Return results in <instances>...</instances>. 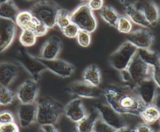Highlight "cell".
I'll use <instances>...</instances> for the list:
<instances>
[{"label": "cell", "mask_w": 160, "mask_h": 132, "mask_svg": "<svg viewBox=\"0 0 160 132\" xmlns=\"http://www.w3.org/2000/svg\"><path fill=\"white\" fill-rule=\"evenodd\" d=\"M14 100V93L8 87H0V105L6 106L11 104Z\"/></svg>", "instance_id": "31"}, {"label": "cell", "mask_w": 160, "mask_h": 132, "mask_svg": "<svg viewBox=\"0 0 160 132\" xmlns=\"http://www.w3.org/2000/svg\"><path fill=\"white\" fill-rule=\"evenodd\" d=\"M76 38L80 46L82 47H88L91 42V33L85 31L79 30Z\"/></svg>", "instance_id": "32"}, {"label": "cell", "mask_w": 160, "mask_h": 132, "mask_svg": "<svg viewBox=\"0 0 160 132\" xmlns=\"http://www.w3.org/2000/svg\"><path fill=\"white\" fill-rule=\"evenodd\" d=\"M159 124H160V119H159Z\"/></svg>", "instance_id": "47"}, {"label": "cell", "mask_w": 160, "mask_h": 132, "mask_svg": "<svg viewBox=\"0 0 160 132\" xmlns=\"http://www.w3.org/2000/svg\"><path fill=\"white\" fill-rule=\"evenodd\" d=\"M82 78L86 83L98 87L101 82V72L99 68L92 64L88 66L82 72Z\"/></svg>", "instance_id": "22"}, {"label": "cell", "mask_w": 160, "mask_h": 132, "mask_svg": "<svg viewBox=\"0 0 160 132\" xmlns=\"http://www.w3.org/2000/svg\"><path fill=\"white\" fill-rule=\"evenodd\" d=\"M152 105H154L160 112V92H158L157 93Z\"/></svg>", "instance_id": "42"}, {"label": "cell", "mask_w": 160, "mask_h": 132, "mask_svg": "<svg viewBox=\"0 0 160 132\" xmlns=\"http://www.w3.org/2000/svg\"><path fill=\"white\" fill-rule=\"evenodd\" d=\"M37 37L29 29H23L19 35V42L24 47H31L35 44Z\"/></svg>", "instance_id": "28"}, {"label": "cell", "mask_w": 160, "mask_h": 132, "mask_svg": "<svg viewBox=\"0 0 160 132\" xmlns=\"http://www.w3.org/2000/svg\"><path fill=\"white\" fill-rule=\"evenodd\" d=\"M159 132H160V131H159Z\"/></svg>", "instance_id": "51"}, {"label": "cell", "mask_w": 160, "mask_h": 132, "mask_svg": "<svg viewBox=\"0 0 160 132\" xmlns=\"http://www.w3.org/2000/svg\"><path fill=\"white\" fill-rule=\"evenodd\" d=\"M35 21V18L33 17L30 11H19L16 16L15 19L16 24L19 26L22 30H30Z\"/></svg>", "instance_id": "27"}, {"label": "cell", "mask_w": 160, "mask_h": 132, "mask_svg": "<svg viewBox=\"0 0 160 132\" xmlns=\"http://www.w3.org/2000/svg\"><path fill=\"white\" fill-rule=\"evenodd\" d=\"M137 55L147 65L154 67L160 64V54L150 49H138Z\"/></svg>", "instance_id": "24"}, {"label": "cell", "mask_w": 160, "mask_h": 132, "mask_svg": "<svg viewBox=\"0 0 160 132\" xmlns=\"http://www.w3.org/2000/svg\"><path fill=\"white\" fill-rule=\"evenodd\" d=\"M152 68V78L158 88H160V64Z\"/></svg>", "instance_id": "39"}, {"label": "cell", "mask_w": 160, "mask_h": 132, "mask_svg": "<svg viewBox=\"0 0 160 132\" xmlns=\"http://www.w3.org/2000/svg\"><path fill=\"white\" fill-rule=\"evenodd\" d=\"M132 131L133 130L129 128V127H128V126L119 128L118 130H116V132H132Z\"/></svg>", "instance_id": "43"}, {"label": "cell", "mask_w": 160, "mask_h": 132, "mask_svg": "<svg viewBox=\"0 0 160 132\" xmlns=\"http://www.w3.org/2000/svg\"><path fill=\"white\" fill-rule=\"evenodd\" d=\"M119 1L120 2L122 3V4H124V3L126 2V0H119Z\"/></svg>", "instance_id": "45"}, {"label": "cell", "mask_w": 160, "mask_h": 132, "mask_svg": "<svg viewBox=\"0 0 160 132\" xmlns=\"http://www.w3.org/2000/svg\"><path fill=\"white\" fill-rule=\"evenodd\" d=\"M67 92L79 98H99L103 95V91L98 87H94L84 80L74 81L67 87Z\"/></svg>", "instance_id": "9"}, {"label": "cell", "mask_w": 160, "mask_h": 132, "mask_svg": "<svg viewBox=\"0 0 160 132\" xmlns=\"http://www.w3.org/2000/svg\"><path fill=\"white\" fill-rule=\"evenodd\" d=\"M94 108L98 111L100 118L114 129L118 130L128 126L123 115L115 111L107 103H96Z\"/></svg>", "instance_id": "8"}, {"label": "cell", "mask_w": 160, "mask_h": 132, "mask_svg": "<svg viewBox=\"0 0 160 132\" xmlns=\"http://www.w3.org/2000/svg\"><path fill=\"white\" fill-rule=\"evenodd\" d=\"M134 132H154V131L149 126V125L141 123L137 126L134 130Z\"/></svg>", "instance_id": "40"}, {"label": "cell", "mask_w": 160, "mask_h": 132, "mask_svg": "<svg viewBox=\"0 0 160 132\" xmlns=\"http://www.w3.org/2000/svg\"><path fill=\"white\" fill-rule=\"evenodd\" d=\"M19 9L12 0L0 4V18L11 20L15 22Z\"/></svg>", "instance_id": "26"}, {"label": "cell", "mask_w": 160, "mask_h": 132, "mask_svg": "<svg viewBox=\"0 0 160 132\" xmlns=\"http://www.w3.org/2000/svg\"><path fill=\"white\" fill-rule=\"evenodd\" d=\"M64 113L71 121L78 123L88 114L82 100L76 97L71 100L64 108Z\"/></svg>", "instance_id": "16"}, {"label": "cell", "mask_w": 160, "mask_h": 132, "mask_svg": "<svg viewBox=\"0 0 160 132\" xmlns=\"http://www.w3.org/2000/svg\"><path fill=\"white\" fill-rule=\"evenodd\" d=\"M27 1H32V0H27Z\"/></svg>", "instance_id": "48"}, {"label": "cell", "mask_w": 160, "mask_h": 132, "mask_svg": "<svg viewBox=\"0 0 160 132\" xmlns=\"http://www.w3.org/2000/svg\"><path fill=\"white\" fill-rule=\"evenodd\" d=\"M13 122H14V117L10 111H3L0 112V125H4Z\"/></svg>", "instance_id": "36"}, {"label": "cell", "mask_w": 160, "mask_h": 132, "mask_svg": "<svg viewBox=\"0 0 160 132\" xmlns=\"http://www.w3.org/2000/svg\"><path fill=\"white\" fill-rule=\"evenodd\" d=\"M81 1H88V0H79Z\"/></svg>", "instance_id": "46"}, {"label": "cell", "mask_w": 160, "mask_h": 132, "mask_svg": "<svg viewBox=\"0 0 160 132\" xmlns=\"http://www.w3.org/2000/svg\"><path fill=\"white\" fill-rule=\"evenodd\" d=\"M106 103L122 115L139 116L145 105L132 89L112 86L103 91Z\"/></svg>", "instance_id": "1"}, {"label": "cell", "mask_w": 160, "mask_h": 132, "mask_svg": "<svg viewBox=\"0 0 160 132\" xmlns=\"http://www.w3.org/2000/svg\"><path fill=\"white\" fill-rule=\"evenodd\" d=\"M39 93V86L37 82L29 79L24 82L16 92V97L21 103L35 102Z\"/></svg>", "instance_id": "14"}, {"label": "cell", "mask_w": 160, "mask_h": 132, "mask_svg": "<svg viewBox=\"0 0 160 132\" xmlns=\"http://www.w3.org/2000/svg\"><path fill=\"white\" fill-rule=\"evenodd\" d=\"M124 12L126 16L128 17L132 23L146 29L151 27L150 24L146 21L141 11L136 7L133 3L126 4L124 7Z\"/></svg>", "instance_id": "20"}, {"label": "cell", "mask_w": 160, "mask_h": 132, "mask_svg": "<svg viewBox=\"0 0 160 132\" xmlns=\"http://www.w3.org/2000/svg\"><path fill=\"white\" fill-rule=\"evenodd\" d=\"M99 118L98 111L94 109L88 113L80 121L77 123V132H92L96 120Z\"/></svg>", "instance_id": "21"}, {"label": "cell", "mask_w": 160, "mask_h": 132, "mask_svg": "<svg viewBox=\"0 0 160 132\" xmlns=\"http://www.w3.org/2000/svg\"><path fill=\"white\" fill-rule=\"evenodd\" d=\"M132 89L146 106L153 103L158 92V87L152 78L142 81Z\"/></svg>", "instance_id": "11"}, {"label": "cell", "mask_w": 160, "mask_h": 132, "mask_svg": "<svg viewBox=\"0 0 160 132\" xmlns=\"http://www.w3.org/2000/svg\"><path fill=\"white\" fill-rule=\"evenodd\" d=\"M36 59L44 65L46 70L60 77H69L74 72V66L64 60L57 58L52 60H44L39 57H36Z\"/></svg>", "instance_id": "10"}, {"label": "cell", "mask_w": 160, "mask_h": 132, "mask_svg": "<svg viewBox=\"0 0 160 132\" xmlns=\"http://www.w3.org/2000/svg\"><path fill=\"white\" fill-rule=\"evenodd\" d=\"M41 128L44 132H58L54 125H44L41 126Z\"/></svg>", "instance_id": "41"}, {"label": "cell", "mask_w": 160, "mask_h": 132, "mask_svg": "<svg viewBox=\"0 0 160 132\" xmlns=\"http://www.w3.org/2000/svg\"><path fill=\"white\" fill-rule=\"evenodd\" d=\"M133 23L126 16H120L116 25V29L120 32L128 34L132 31Z\"/></svg>", "instance_id": "29"}, {"label": "cell", "mask_w": 160, "mask_h": 132, "mask_svg": "<svg viewBox=\"0 0 160 132\" xmlns=\"http://www.w3.org/2000/svg\"><path fill=\"white\" fill-rule=\"evenodd\" d=\"M99 15L101 19L108 24L113 27H116L120 15L114 8L109 6H104L99 11Z\"/></svg>", "instance_id": "25"}, {"label": "cell", "mask_w": 160, "mask_h": 132, "mask_svg": "<svg viewBox=\"0 0 160 132\" xmlns=\"http://www.w3.org/2000/svg\"><path fill=\"white\" fill-rule=\"evenodd\" d=\"M19 72L18 65L9 62L0 63V85L8 87L16 78Z\"/></svg>", "instance_id": "18"}, {"label": "cell", "mask_w": 160, "mask_h": 132, "mask_svg": "<svg viewBox=\"0 0 160 132\" xmlns=\"http://www.w3.org/2000/svg\"><path fill=\"white\" fill-rule=\"evenodd\" d=\"M36 103H21L18 110V116L20 126L26 128L30 126L36 120Z\"/></svg>", "instance_id": "17"}, {"label": "cell", "mask_w": 160, "mask_h": 132, "mask_svg": "<svg viewBox=\"0 0 160 132\" xmlns=\"http://www.w3.org/2000/svg\"><path fill=\"white\" fill-rule=\"evenodd\" d=\"M10 0H0V4H2V3H4V2H6L8 1H9Z\"/></svg>", "instance_id": "44"}, {"label": "cell", "mask_w": 160, "mask_h": 132, "mask_svg": "<svg viewBox=\"0 0 160 132\" xmlns=\"http://www.w3.org/2000/svg\"><path fill=\"white\" fill-rule=\"evenodd\" d=\"M132 132H134V130H133V131Z\"/></svg>", "instance_id": "50"}, {"label": "cell", "mask_w": 160, "mask_h": 132, "mask_svg": "<svg viewBox=\"0 0 160 132\" xmlns=\"http://www.w3.org/2000/svg\"><path fill=\"white\" fill-rule=\"evenodd\" d=\"M41 132H44V131H42H42H41Z\"/></svg>", "instance_id": "49"}, {"label": "cell", "mask_w": 160, "mask_h": 132, "mask_svg": "<svg viewBox=\"0 0 160 132\" xmlns=\"http://www.w3.org/2000/svg\"><path fill=\"white\" fill-rule=\"evenodd\" d=\"M87 4L92 11H100L104 6V0H88Z\"/></svg>", "instance_id": "38"}, {"label": "cell", "mask_w": 160, "mask_h": 132, "mask_svg": "<svg viewBox=\"0 0 160 132\" xmlns=\"http://www.w3.org/2000/svg\"><path fill=\"white\" fill-rule=\"evenodd\" d=\"M48 30L49 28L45 24L40 22L36 19L32 29H31V31L34 33L37 37L45 35L48 33Z\"/></svg>", "instance_id": "34"}, {"label": "cell", "mask_w": 160, "mask_h": 132, "mask_svg": "<svg viewBox=\"0 0 160 132\" xmlns=\"http://www.w3.org/2000/svg\"><path fill=\"white\" fill-rule=\"evenodd\" d=\"M133 4L141 11L151 27L155 26L160 19V11L152 0H136Z\"/></svg>", "instance_id": "13"}, {"label": "cell", "mask_w": 160, "mask_h": 132, "mask_svg": "<svg viewBox=\"0 0 160 132\" xmlns=\"http://www.w3.org/2000/svg\"><path fill=\"white\" fill-rule=\"evenodd\" d=\"M71 22L76 25L79 30L92 33L98 27V21L87 4L83 3L71 12Z\"/></svg>", "instance_id": "5"}, {"label": "cell", "mask_w": 160, "mask_h": 132, "mask_svg": "<svg viewBox=\"0 0 160 132\" xmlns=\"http://www.w3.org/2000/svg\"><path fill=\"white\" fill-rule=\"evenodd\" d=\"M137 50L136 47L126 40L111 54L109 59L111 66L119 72L125 70L136 54Z\"/></svg>", "instance_id": "6"}, {"label": "cell", "mask_w": 160, "mask_h": 132, "mask_svg": "<svg viewBox=\"0 0 160 132\" xmlns=\"http://www.w3.org/2000/svg\"><path fill=\"white\" fill-rule=\"evenodd\" d=\"M61 41L58 37H51L43 44L39 57L44 60L56 59L61 50Z\"/></svg>", "instance_id": "19"}, {"label": "cell", "mask_w": 160, "mask_h": 132, "mask_svg": "<svg viewBox=\"0 0 160 132\" xmlns=\"http://www.w3.org/2000/svg\"><path fill=\"white\" fill-rule=\"evenodd\" d=\"M71 22V12L64 9H60L56 17V25L61 30Z\"/></svg>", "instance_id": "30"}, {"label": "cell", "mask_w": 160, "mask_h": 132, "mask_svg": "<svg viewBox=\"0 0 160 132\" xmlns=\"http://www.w3.org/2000/svg\"><path fill=\"white\" fill-rule=\"evenodd\" d=\"M0 132H19L18 126L15 122L0 125Z\"/></svg>", "instance_id": "37"}, {"label": "cell", "mask_w": 160, "mask_h": 132, "mask_svg": "<svg viewBox=\"0 0 160 132\" xmlns=\"http://www.w3.org/2000/svg\"><path fill=\"white\" fill-rule=\"evenodd\" d=\"M15 33V22L0 18V54L11 45L14 40Z\"/></svg>", "instance_id": "15"}, {"label": "cell", "mask_w": 160, "mask_h": 132, "mask_svg": "<svg viewBox=\"0 0 160 132\" xmlns=\"http://www.w3.org/2000/svg\"><path fill=\"white\" fill-rule=\"evenodd\" d=\"M127 35L126 40L138 49H149L154 39L153 34L148 29L132 31Z\"/></svg>", "instance_id": "12"}, {"label": "cell", "mask_w": 160, "mask_h": 132, "mask_svg": "<svg viewBox=\"0 0 160 132\" xmlns=\"http://www.w3.org/2000/svg\"><path fill=\"white\" fill-rule=\"evenodd\" d=\"M36 103V121L40 125H55L64 113V106L58 101L49 97H42Z\"/></svg>", "instance_id": "2"}, {"label": "cell", "mask_w": 160, "mask_h": 132, "mask_svg": "<svg viewBox=\"0 0 160 132\" xmlns=\"http://www.w3.org/2000/svg\"><path fill=\"white\" fill-rule=\"evenodd\" d=\"M139 117L145 124L150 125L160 119V112L152 104L146 105L139 115Z\"/></svg>", "instance_id": "23"}, {"label": "cell", "mask_w": 160, "mask_h": 132, "mask_svg": "<svg viewBox=\"0 0 160 132\" xmlns=\"http://www.w3.org/2000/svg\"><path fill=\"white\" fill-rule=\"evenodd\" d=\"M152 70V67L144 63L136 54L127 68L120 72L122 80L132 83L134 88L142 81L151 78Z\"/></svg>", "instance_id": "3"}, {"label": "cell", "mask_w": 160, "mask_h": 132, "mask_svg": "<svg viewBox=\"0 0 160 132\" xmlns=\"http://www.w3.org/2000/svg\"><path fill=\"white\" fill-rule=\"evenodd\" d=\"M60 9L58 4L52 1L41 0L32 5L30 12L36 20L51 29L56 26V17Z\"/></svg>", "instance_id": "4"}, {"label": "cell", "mask_w": 160, "mask_h": 132, "mask_svg": "<svg viewBox=\"0 0 160 132\" xmlns=\"http://www.w3.org/2000/svg\"><path fill=\"white\" fill-rule=\"evenodd\" d=\"M61 31L66 37L72 39L76 37L79 31V29L74 23L71 22L69 24H68L65 27L62 29Z\"/></svg>", "instance_id": "35"}, {"label": "cell", "mask_w": 160, "mask_h": 132, "mask_svg": "<svg viewBox=\"0 0 160 132\" xmlns=\"http://www.w3.org/2000/svg\"><path fill=\"white\" fill-rule=\"evenodd\" d=\"M92 132H116V130L106 123L99 117L95 123Z\"/></svg>", "instance_id": "33"}, {"label": "cell", "mask_w": 160, "mask_h": 132, "mask_svg": "<svg viewBox=\"0 0 160 132\" xmlns=\"http://www.w3.org/2000/svg\"><path fill=\"white\" fill-rule=\"evenodd\" d=\"M14 58L29 73L32 79L37 82L39 80L41 74L46 70L44 65L25 49L20 48L14 54Z\"/></svg>", "instance_id": "7"}]
</instances>
